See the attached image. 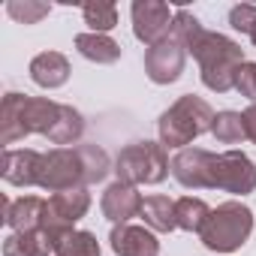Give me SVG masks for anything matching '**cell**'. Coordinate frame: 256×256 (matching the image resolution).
<instances>
[{"mask_svg": "<svg viewBox=\"0 0 256 256\" xmlns=\"http://www.w3.org/2000/svg\"><path fill=\"white\" fill-rule=\"evenodd\" d=\"M58 118H60V102L10 90L4 96V106H0V142L16 145L30 133L48 136Z\"/></svg>", "mask_w": 256, "mask_h": 256, "instance_id": "1", "label": "cell"}, {"mask_svg": "<svg viewBox=\"0 0 256 256\" xmlns=\"http://www.w3.org/2000/svg\"><path fill=\"white\" fill-rule=\"evenodd\" d=\"M187 52L199 60L202 84L208 90H217V94L232 90L241 64H247L244 60V48L238 42H232L223 34H208L205 28L196 34V40L187 46Z\"/></svg>", "mask_w": 256, "mask_h": 256, "instance_id": "2", "label": "cell"}, {"mask_svg": "<svg viewBox=\"0 0 256 256\" xmlns=\"http://www.w3.org/2000/svg\"><path fill=\"white\" fill-rule=\"evenodd\" d=\"M214 118L217 114L205 100H199L193 94H184L169 112L160 114V145L184 151V145H190L196 136L211 130Z\"/></svg>", "mask_w": 256, "mask_h": 256, "instance_id": "3", "label": "cell"}, {"mask_svg": "<svg viewBox=\"0 0 256 256\" xmlns=\"http://www.w3.org/2000/svg\"><path fill=\"white\" fill-rule=\"evenodd\" d=\"M253 232V211L244 202H223L211 211L199 238L214 253H235Z\"/></svg>", "mask_w": 256, "mask_h": 256, "instance_id": "4", "label": "cell"}, {"mask_svg": "<svg viewBox=\"0 0 256 256\" xmlns=\"http://www.w3.org/2000/svg\"><path fill=\"white\" fill-rule=\"evenodd\" d=\"M169 166L172 163H169L160 142H133L114 160L118 181L133 184V187L136 184H160L169 175Z\"/></svg>", "mask_w": 256, "mask_h": 256, "instance_id": "5", "label": "cell"}, {"mask_svg": "<svg viewBox=\"0 0 256 256\" xmlns=\"http://www.w3.org/2000/svg\"><path fill=\"white\" fill-rule=\"evenodd\" d=\"M88 184V163H84V148H54L42 154V169H40V187L48 193H64Z\"/></svg>", "mask_w": 256, "mask_h": 256, "instance_id": "6", "label": "cell"}, {"mask_svg": "<svg viewBox=\"0 0 256 256\" xmlns=\"http://www.w3.org/2000/svg\"><path fill=\"white\" fill-rule=\"evenodd\" d=\"M90 208V193L84 187H76V190H64V193H54L48 202H46V217H42V232L46 238L54 244L64 232L72 229V223H78Z\"/></svg>", "mask_w": 256, "mask_h": 256, "instance_id": "7", "label": "cell"}, {"mask_svg": "<svg viewBox=\"0 0 256 256\" xmlns=\"http://www.w3.org/2000/svg\"><path fill=\"white\" fill-rule=\"evenodd\" d=\"M211 187L226 190V193H253L256 190V163L241 154V151H223L214 154L211 166Z\"/></svg>", "mask_w": 256, "mask_h": 256, "instance_id": "8", "label": "cell"}, {"mask_svg": "<svg viewBox=\"0 0 256 256\" xmlns=\"http://www.w3.org/2000/svg\"><path fill=\"white\" fill-rule=\"evenodd\" d=\"M172 18L175 12L157 0H136L133 4V34L148 48L172 36Z\"/></svg>", "mask_w": 256, "mask_h": 256, "instance_id": "9", "label": "cell"}, {"mask_svg": "<svg viewBox=\"0 0 256 256\" xmlns=\"http://www.w3.org/2000/svg\"><path fill=\"white\" fill-rule=\"evenodd\" d=\"M184 60H187V48L175 36H169L145 52V72L154 84H172L184 72Z\"/></svg>", "mask_w": 256, "mask_h": 256, "instance_id": "10", "label": "cell"}, {"mask_svg": "<svg viewBox=\"0 0 256 256\" xmlns=\"http://www.w3.org/2000/svg\"><path fill=\"white\" fill-rule=\"evenodd\" d=\"M211 166H214V154L205 148H184L172 157L169 172L175 175V181L187 190H202L211 187Z\"/></svg>", "mask_w": 256, "mask_h": 256, "instance_id": "11", "label": "cell"}, {"mask_svg": "<svg viewBox=\"0 0 256 256\" xmlns=\"http://www.w3.org/2000/svg\"><path fill=\"white\" fill-rule=\"evenodd\" d=\"M108 241L118 256H157V250H160V241L151 229L130 226V223H118L112 229Z\"/></svg>", "mask_w": 256, "mask_h": 256, "instance_id": "12", "label": "cell"}, {"mask_svg": "<svg viewBox=\"0 0 256 256\" xmlns=\"http://www.w3.org/2000/svg\"><path fill=\"white\" fill-rule=\"evenodd\" d=\"M142 196L133 184H124V181H114L106 193H102V214L118 226V223H126L130 217H136L142 211Z\"/></svg>", "mask_w": 256, "mask_h": 256, "instance_id": "13", "label": "cell"}, {"mask_svg": "<svg viewBox=\"0 0 256 256\" xmlns=\"http://www.w3.org/2000/svg\"><path fill=\"white\" fill-rule=\"evenodd\" d=\"M40 169H42V154L22 148V151H6L4 154V178L16 187H40Z\"/></svg>", "mask_w": 256, "mask_h": 256, "instance_id": "14", "label": "cell"}, {"mask_svg": "<svg viewBox=\"0 0 256 256\" xmlns=\"http://www.w3.org/2000/svg\"><path fill=\"white\" fill-rule=\"evenodd\" d=\"M46 217V199L40 196H22L16 202L4 199V220L12 226V232H36L42 229Z\"/></svg>", "mask_w": 256, "mask_h": 256, "instance_id": "15", "label": "cell"}, {"mask_svg": "<svg viewBox=\"0 0 256 256\" xmlns=\"http://www.w3.org/2000/svg\"><path fill=\"white\" fill-rule=\"evenodd\" d=\"M30 78L40 88H60L70 78V60L60 52H42L30 60Z\"/></svg>", "mask_w": 256, "mask_h": 256, "instance_id": "16", "label": "cell"}, {"mask_svg": "<svg viewBox=\"0 0 256 256\" xmlns=\"http://www.w3.org/2000/svg\"><path fill=\"white\" fill-rule=\"evenodd\" d=\"M76 48L82 58H88L94 64H114L120 58V46L108 34H78Z\"/></svg>", "mask_w": 256, "mask_h": 256, "instance_id": "17", "label": "cell"}, {"mask_svg": "<svg viewBox=\"0 0 256 256\" xmlns=\"http://www.w3.org/2000/svg\"><path fill=\"white\" fill-rule=\"evenodd\" d=\"M139 217H142L151 229H157V232H172V229H178L175 202H172L169 196H148V199L142 202Z\"/></svg>", "mask_w": 256, "mask_h": 256, "instance_id": "18", "label": "cell"}, {"mask_svg": "<svg viewBox=\"0 0 256 256\" xmlns=\"http://www.w3.org/2000/svg\"><path fill=\"white\" fill-rule=\"evenodd\" d=\"M52 241L42 229L36 232H12L4 238V256H48Z\"/></svg>", "mask_w": 256, "mask_h": 256, "instance_id": "19", "label": "cell"}, {"mask_svg": "<svg viewBox=\"0 0 256 256\" xmlns=\"http://www.w3.org/2000/svg\"><path fill=\"white\" fill-rule=\"evenodd\" d=\"M54 256H100V241L94 232H64L54 244H52Z\"/></svg>", "mask_w": 256, "mask_h": 256, "instance_id": "20", "label": "cell"}, {"mask_svg": "<svg viewBox=\"0 0 256 256\" xmlns=\"http://www.w3.org/2000/svg\"><path fill=\"white\" fill-rule=\"evenodd\" d=\"M82 133H84V118L72 106H60V118H58V124L52 126V133L46 139L52 145H72V142L82 139Z\"/></svg>", "mask_w": 256, "mask_h": 256, "instance_id": "21", "label": "cell"}, {"mask_svg": "<svg viewBox=\"0 0 256 256\" xmlns=\"http://www.w3.org/2000/svg\"><path fill=\"white\" fill-rule=\"evenodd\" d=\"M175 217H178V229H184V232H202V226L211 217V208L202 199H196V196H184V199L175 202Z\"/></svg>", "mask_w": 256, "mask_h": 256, "instance_id": "22", "label": "cell"}, {"mask_svg": "<svg viewBox=\"0 0 256 256\" xmlns=\"http://www.w3.org/2000/svg\"><path fill=\"white\" fill-rule=\"evenodd\" d=\"M84 24H90V34H108L118 24V6L108 0H94V4L82 6Z\"/></svg>", "mask_w": 256, "mask_h": 256, "instance_id": "23", "label": "cell"}, {"mask_svg": "<svg viewBox=\"0 0 256 256\" xmlns=\"http://www.w3.org/2000/svg\"><path fill=\"white\" fill-rule=\"evenodd\" d=\"M211 133H214V136H217V142H223V145H238L241 139H247L241 112H217Z\"/></svg>", "mask_w": 256, "mask_h": 256, "instance_id": "24", "label": "cell"}, {"mask_svg": "<svg viewBox=\"0 0 256 256\" xmlns=\"http://www.w3.org/2000/svg\"><path fill=\"white\" fill-rule=\"evenodd\" d=\"M6 12L22 24H36L40 18H46L52 12V4H40V0H10Z\"/></svg>", "mask_w": 256, "mask_h": 256, "instance_id": "25", "label": "cell"}, {"mask_svg": "<svg viewBox=\"0 0 256 256\" xmlns=\"http://www.w3.org/2000/svg\"><path fill=\"white\" fill-rule=\"evenodd\" d=\"M84 148V163H88V184H96L108 175V154L96 145H82Z\"/></svg>", "mask_w": 256, "mask_h": 256, "instance_id": "26", "label": "cell"}, {"mask_svg": "<svg viewBox=\"0 0 256 256\" xmlns=\"http://www.w3.org/2000/svg\"><path fill=\"white\" fill-rule=\"evenodd\" d=\"M229 24L235 28V30H241V34H253L256 30V6H250V4H241V6H232V12H229Z\"/></svg>", "mask_w": 256, "mask_h": 256, "instance_id": "27", "label": "cell"}, {"mask_svg": "<svg viewBox=\"0 0 256 256\" xmlns=\"http://www.w3.org/2000/svg\"><path fill=\"white\" fill-rule=\"evenodd\" d=\"M235 90L247 100H256V64H241L238 78H235Z\"/></svg>", "mask_w": 256, "mask_h": 256, "instance_id": "28", "label": "cell"}, {"mask_svg": "<svg viewBox=\"0 0 256 256\" xmlns=\"http://www.w3.org/2000/svg\"><path fill=\"white\" fill-rule=\"evenodd\" d=\"M241 118H244V133H247V139L256 145V106H247L241 112Z\"/></svg>", "mask_w": 256, "mask_h": 256, "instance_id": "29", "label": "cell"}, {"mask_svg": "<svg viewBox=\"0 0 256 256\" xmlns=\"http://www.w3.org/2000/svg\"><path fill=\"white\" fill-rule=\"evenodd\" d=\"M250 42H253V46H256V30H253V34H250Z\"/></svg>", "mask_w": 256, "mask_h": 256, "instance_id": "30", "label": "cell"}]
</instances>
